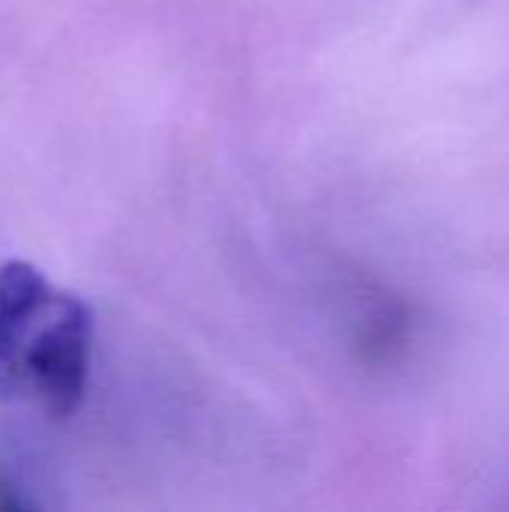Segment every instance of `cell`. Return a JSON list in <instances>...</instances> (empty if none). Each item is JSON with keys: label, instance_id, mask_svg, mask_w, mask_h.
Returning <instances> with one entry per match:
<instances>
[{"label": "cell", "instance_id": "cell-1", "mask_svg": "<svg viewBox=\"0 0 509 512\" xmlns=\"http://www.w3.org/2000/svg\"><path fill=\"white\" fill-rule=\"evenodd\" d=\"M90 354V306L30 261L0 264V399L66 420L87 393Z\"/></svg>", "mask_w": 509, "mask_h": 512}, {"label": "cell", "instance_id": "cell-2", "mask_svg": "<svg viewBox=\"0 0 509 512\" xmlns=\"http://www.w3.org/2000/svg\"><path fill=\"white\" fill-rule=\"evenodd\" d=\"M21 507H30V504L24 498H18L12 483L0 474V510H21Z\"/></svg>", "mask_w": 509, "mask_h": 512}]
</instances>
